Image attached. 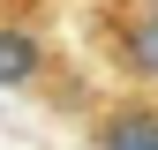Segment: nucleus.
<instances>
[{"label":"nucleus","mask_w":158,"mask_h":150,"mask_svg":"<svg viewBox=\"0 0 158 150\" xmlns=\"http://www.w3.org/2000/svg\"><path fill=\"white\" fill-rule=\"evenodd\" d=\"M90 150H158V105L151 98H121L113 112H98Z\"/></svg>","instance_id":"nucleus-1"},{"label":"nucleus","mask_w":158,"mask_h":150,"mask_svg":"<svg viewBox=\"0 0 158 150\" xmlns=\"http://www.w3.org/2000/svg\"><path fill=\"white\" fill-rule=\"evenodd\" d=\"M45 75V45L23 30V23H0V90H23Z\"/></svg>","instance_id":"nucleus-2"},{"label":"nucleus","mask_w":158,"mask_h":150,"mask_svg":"<svg viewBox=\"0 0 158 150\" xmlns=\"http://www.w3.org/2000/svg\"><path fill=\"white\" fill-rule=\"evenodd\" d=\"M121 68L128 75H158V8L135 15V23L121 30Z\"/></svg>","instance_id":"nucleus-3"}]
</instances>
